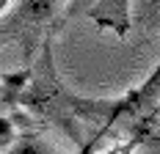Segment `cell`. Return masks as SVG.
<instances>
[{"label": "cell", "mask_w": 160, "mask_h": 154, "mask_svg": "<svg viewBox=\"0 0 160 154\" xmlns=\"http://www.w3.org/2000/svg\"><path fill=\"white\" fill-rule=\"evenodd\" d=\"M8 3H11V0H0V19H3V11L8 8Z\"/></svg>", "instance_id": "ba28073f"}, {"label": "cell", "mask_w": 160, "mask_h": 154, "mask_svg": "<svg viewBox=\"0 0 160 154\" xmlns=\"http://www.w3.org/2000/svg\"><path fill=\"white\" fill-rule=\"evenodd\" d=\"M8 154H52V149L47 143H42L33 132H25L14 138V143L8 146Z\"/></svg>", "instance_id": "277c9868"}, {"label": "cell", "mask_w": 160, "mask_h": 154, "mask_svg": "<svg viewBox=\"0 0 160 154\" xmlns=\"http://www.w3.org/2000/svg\"><path fill=\"white\" fill-rule=\"evenodd\" d=\"M132 149H135V143H130V140H127V143H124V146H122V149H119L116 154H130Z\"/></svg>", "instance_id": "52a82bcc"}, {"label": "cell", "mask_w": 160, "mask_h": 154, "mask_svg": "<svg viewBox=\"0 0 160 154\" xmlns=\"http://www.w3.org/2000/svg\"><path fill=\"white\" fill-rule=\"evenodd\" d=\"M14 108L28 110L33 121H39L42 127H55L72 143H80L83 124H102V129H108L116 113V99H86L69 91L55 69L52 36H50L39 50V58L33 61L31 80L25 91L17 96Z\"/></svg>", "instance_id": "6da1fadb"}, {"label": "cell", "mask_w": 160, "mask_h": 154, "mask_svg": "<svg viewBox=\"0 0 160 154\" xmlns=\"http://www.w3.org/2000/svg\"><path fill=\"white\" fill-rule=\"evenodd\" d=\"M61 6L64 0H17V6L0 19V47L19 44L25 66H33L44 39L52 36Z\"/></svg>", "instance_id": "7a4b0ae2"}, {"label": "cell", "mask_w": 160, "mask_h": 154, "mask_svg": "<svg viewBox=\"0 0 160 154\" xmlns=\"http://www.w3.org/2000/svg\"><path fill=\"white\" fill-rule=\"evenodd\" d=\"M14 118H3L0 116V146L3 149H8L11 143H14Z\"/></svg>", "instance_id": "5b68a950"}, {"label": "cell", "mask_w": 160, "mask_h": 154, "mask_svg": "<svg viewBox=\"0 0 160 154\" xmlns=\"http://www.w3.org/2000/svg\"><path fill=\"white\" fill-rule=\"evenodd\" d=\"M88 19L99 31H113L119 39H127L132 17H130V0H97L88 11Z\"/></svg>", "instance_id": "3957f363"}, {"label": "cell", "mask_w": 160, "mask_h": 154, "mask_svg": "<svg viewBox=\"0 0 160 154\" xmlns=\"http://www.w3.org/2000/svg\"><path fill=\"white\" fill-rule=\"evenodd\" d=\"M0 102H3V88H0Z\"/></svg>", "instance_id": "9c48e42d"}, {"label": "cell", "mask_w": 160, "mask_h": 154, "mask_svg": "<svg viewBox=\"0 0 160 154\" xmlns=\"http://www.w3.org/2000/svg\"><path fill=\"white\" fill-rule=\"evenodd\" d=\"M144 146L149 154H160V108H158V116H155V132H152V138L146 140Z\"/></svg>", "instance_id": "8992f818"}]
</instances>
